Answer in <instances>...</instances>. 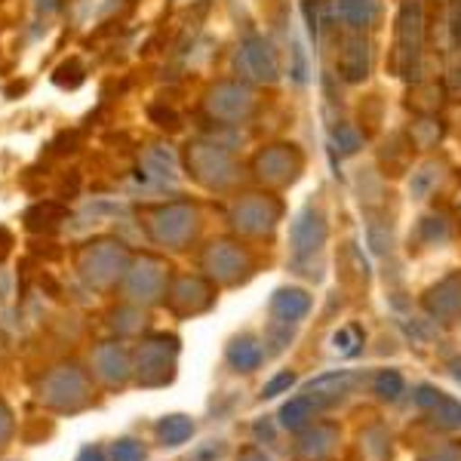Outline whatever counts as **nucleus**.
I'll list each match as a JSON object with an SVG mask.
<instances>
[{
  "instance_id": "f257e3e1",
  "label": "nucleus",
  "mask_w": 461,
  "mask_h": 461,
  "mask_svg": "<svg viewBox=\"0 0 461 461\" xmlns=\"http://www.w3.org/2000/svg\"><path fill=\"white\" fill-rule=\"evenodd\" d=\"M95 388L99 384L89 375V366L77 360H65L56 363L53 369H47V373L37 378L34 400L47 412L71 419V415H80L95 406Z\"/></svg>"
},
{
  "instance_id": "f03ea898",
  "label": "nucleus",
  "mask_w": 461,
  "mask_h": 461,
  "mask_svg": "<svg viewBox=\"0 0 461 461\" xmlns=\"http://www.w3.org/2000/svg\"><path fill=\"white\" fill-rule=\"evenodd\" d=\"M130 249L121 240H111V237H99V240H89L84 249L77 252V277L84 280L89 289L95 293H114L123 286V277L130 271Z\"/></svg>"
},
{
  "instance_id": "7ed1b4c3",
  "label": "nucleus",
  "mask_w": 461,
  "mask_h": 461,
  "mask_svg": "<svg viewBox=\"0 0 461 461\" xmlns=\"http://www.w3.org/2000/svg\"><path fill=\"white\" fill-rule=\"evenodd\" d=\"M178 339L167 332H154L136 341L132 348V384L139 388H167L173 384L178 369Z\"/></svg>"
},
{
  "instance_id": "20e7f679",
  "label": "nucleus",
  "mask_w": 461,
  "mask_h": 461,
  "mask_svg": "<svg viewBox=\"0 0 461 461\" xmlns=\"http://www.w3.org/2000/svg\"><path fill=\"white\" fill-rule=\"evenodd\" d=\"M169 284H173V267L160 256H136L130 262V271L123 277V302H132L139 308H154L167 302Z\"/></svg>"
},
{
  "instance_id": "39448f33",
  "label": "nucleus",
  "mask_w": 461,
  "mask_h": 461,
  "mask_svg": "<svg viewBox=\"0 0 461 461\" xmlns=\"http://www.w3.org/2000/svg\"><path fill=\"white\" fill-rule=\"evenodd\" d=\"M200 230V212L188 200H173L148 219V234L163 249H188Z\"/></svg>"
},
{
  "instance_id": "423d86ee",
  "label": "nucleus",
  "mask_w": 461,
  "mask_h": 461,
  "mask_svg": "<svg viewBox=\"0 0 461 461\" xmlns=\"http://www.w3.org/2000/svg\"><path fill=\"white\" fill-rule=\"evenodd\" d=\"M200 265H203L206 277H210L215 286H240V284H247L252 277V271H256V262H252L249 249L237 240H228V237L212 240L210 247L203 249V256H200Z\"/></svg>"
},
{
  "instance_id": "0eeeda50",
  "label": "nucleus",
  "mask_w": 461,
  "mask_h": 461,
  "mask_svg": "<svg viewBox=\"0 0 461 461\" xmlns=\"http://www.w3.org/2000/svg\"><path fill=\"white\" fill-rule=\"evenodd\" d=\"M89 375L105 391H123L132 384V348L123 345V339H108L89 351Z\"/></svg>"
},
{
  "instance_id": "6e6552de",
  "label": "nucleus",
  "mask_w": 461,
  "mask_h": 461,
  "mask_svg": "<svg viewBox=\"0 0 461 461\" xmlns=\"http://www.w3.org/2000/svg\"><path fill=\"white\" fill-rule=\"evenodd\" d=\"M421 50H425V6L406 0L397 16V68L403 77H419Z\"/></svg>"
},
{
  "instance_id": "1a4fd4ad",
  "label": "nucleus",
  "mask_w": 461,
  "mask_h": 461,
  "mask_svg": "<svg viewBox=\"0 0 461 461\" xmlns=\"http://www.w3.org/2000/svg\"><path fill=\"white\" fill-rule=\"evenodd\" d=\"M188 169L200 185H206V188H212V191L230 188L237 178V163L230 158V151H225L221 145H210V142L188 145Z\"/></svg>"
},
{
  "instance_id": "9d476101",
  "label": "nucleus",
  "mask_w": 461,
  "mask_h": 461,
  "mask_svg": "<svg viewBox=\"0 0 461 461\" xmlns=\"http://www.w3.org/2000/svg\"><path fill=\"white\" fill-rule=\"evenodd\" d=\"M280 215H284V206L274 194H243L230 206V225L243 237H265L274 234Z\"/></svg>"
},
{
  "instance_id": "9b49d317",
  "label": "nucleus",
  "mask_w": 461,
  "mask_h": 461,
  "mask_svg": "<svg viewBox=\"0 0 461 461\" xmlns=\"http://www.w3.org/2000/svg\"><path fill=\"white\" fill-rule=\"evenodd\" d=\"M167 304L176 317H197L215 304V284L210 277H200V274H178L169 284Z\"/></svg>"
},
{
  "instance_id": "f8f14e48",
  "label": "nucleus",
  "mask_w": 461,
  "mask_h": 461,
  "mask_svg": "<svg viewBox=\"0 0 461 461\" xmlns=\"http://www.w3.org/2000/svg\"><path fill=\"white\" fill-rule=\"evenodd\" d=\"M252 169L271 188H284V185H293L302 173V154L295 145H267L265 151L256 154L252 160Z\"/></svg>"
},
{
  "instance_id": "ddd939ff",
  "label": "nucleus",
  "mask_w": 461,
  "mask_h": 461,
  "mask_svg": "<svg viewBox=\"0 0 461 461\" xmlns=\"http://www.w3.org/2000/svg\"><path fill=\"white\" fill-rule=\"evenodd\" d=\"M237 71H240L243 80H252V84H274L280 74L277 65V53L274 47L258 34H249L247 41H240L237 47Z\"/></svg>"
},
{
  "instance_id": "4468645a",
  "label": "nucleus",
  "mask_w": 461,
  "mask_h": 461,
  "mask_svg": "<svg viewBox=\"0 0 461 461\" xmlns=\"http://www.w3.org/2000/svg\"><path fill=\"white\" fill-rule=\"evenodd\" d=\"M206 111H210V117H215V121L240 123L256 111V93H252L247 84L225 80V84L210 89V95H206Z\"/></svg>"
},
{
  "instance_id": "2eb2a0df",
  "label": "nucleus",
  "mask_w": 461,
  "mask_h": 461,
  "mask_svg": "<svg viewBox=\"0 0 461 461\" xmlns=\"http://www.w3.org/2000/svg\"><path fill=\"white\" fill-rule=\"evenodd\" d=\"M326 243V219L314 206H304L293 221V265H302L314 258V252Z\"/></svg>"
},
{
  "instance_id": "dca6fc26",
  "label": "nucleus",
  "mask_w": 461,
  "mask_h": 461,
  "mask_svg": "<svg viewBox=\"0 0 461 461\" xmlns=\"http://www.w3.org/2000/svg\"><path fill=\"white\" fill-rule=\"evenodd\" d=\"M425 308L443 326L461 323V271H452L449 277H443L440 284L428 289Z\"/></svg>"
},
{
  "instance_id": "f3484780",
  "label": "nucleus",
  "mask_w": 461,
  "mask_h": 461,
  "mask_svg": "<svg viewBox=\"0 0 461 461\" xmlns=\"http://www.w3.org/2000/svg\"><path fill=\"white\" fill-rule=\"evenodd\" d=\"M339 449V428L330 421H317L299 430V440L293 446L295 461H330Z\"/></svg>"
},
{
  "instance_id": "a211bd4d",
  "label": "nucleus",
  "mask_w": 461,
  "mask_h": 461,
  "mask_svg": "<svg viewBox=\"0 0 461 461\" xmlns=\"http://www.w3.org/2000/svg\"><path fill=\"white\" fill-rule=\"evenodd\" d=\"M265 357H267V348L256 332H240V336L230 339L225 348V363L234 373H243V375L256 373L265 363Z\"/></svg>"
},
{
  "instance_id": "6ab92c4d",
  "label": "nucleus",
  "mask_w": 461,
  "mask_h": 461,
  "mask_svg": "<svg viewBox=\"0 0 461 461\" xmlns=\"http://www.w3.org/2000/svg\"><path fill=\"white\" fill-rule=\"evenodd\" d=\"M369 68H373L369 41H363V34H351L339 53V74L348 84H360V80L369 77Z\"/></svg>"
},
{
  "instance_id": "aec40b11",
  "label": "nucleus",
  "mask_w": 461,
  "mask_h": 461,
  "mask_svg": "<svg viewBox=\"0 0 461 461\" xmlns=\"http://www.w3.org/2000/svg\"><path fill=\"white\" fill-rule=\"evenodd\" d=\"M271 323H284V326H299L311 311V295L304 289L284 286L274 293L271 299Z\"/></svg>"
},
{
  "instance_id": "412c9836",
  "label": "nucleus",
  "mask_w": 461,
  "mask_h": 461,
  "mask_svg": "<svg viewBox=\"0 0 461 461\" xmlns=\"http://www.w3.org/2000/svg\"><path fill=\"white\" fill-rule=\"evenodd\" d=\"M357 384V375L354 373H330L323 378H317V382H311L308 388H304V393H308L314 403L323 409L330 403H339V400H345L348 393L354 391Z\"/></svg>"
},
{
  "instance_id": "4be33fe9",
  "label": "nucleus",
  "mask_w": 461,
  "mask_h": 461,
  "mask_svg": "<svg viewBox=\"0 0 461 461\" xmlns=\"http://www.w3.org/2000/svg\"><path fill=\"white\" fill-rule=\"evenodd\" d=\"M336 19L351 34H363L366 28L375 25L378 4L375 0H336Z\"/></svg>"
},
{
  "instance_id": "5701e85b",
  "label": "nucleus",
  "mask_w": 461,
  "mask_h": 461,
  "mask_svg": "<svg viewBox=\"0 0 461 461\" xmlns=\"http://www.w3.org/2000/svg\"><path fill=\"white\" fill-rule=\"evenodd\" d=\"M194 419L191 415H182V412H173V415H163L158 419V425H154V437H158V443L163 449H176V446L188 443L191 437H194Z\"/></svg>"
},
{
  "instance_id": "b1692460",
  "label": "nucleus",
  "mask_w": 461,
  "mask_h": 461,
  "mask_svg": "<svg viewBox=\"0 0 461 461\" xmlns=\"http://www.w3.org/2000/svg\"><path fill=\"white\" fill-rule=\"evenodd\" d=\"M406 136L415 151H434V148L443 142L446 126L440 121V114H419L412 123H409Z\"/></svg>"
},
{
  "instance_id": "393cba45",
  "label": "nucleus",
  "mask_w": 461,
  "mask_h": 461,
  "mask_svg": "<svg viewBox=\"0 0 461 461\" xmlns=\"http://www.w3.org/2000/svg\"><path fill=\"white\" fill-rule=\"evenodd\" d=\"M108 326L117 339L142 336L145 332V308H139V304H132V302L117 304V308L108 314Z\"/></svg>"
},
{
  "instance_id": "a878e982",
  "label": "nucleus",
  "mask_w": 461,
  "mask_h": 461,
  "mask_svg": "<svg viewBox=\"0 0 461 461\" xmlns=\"http://www.w3.org/2000/svg\"><path fill=\"white\" fill-rule=\"evenodd\" d=\"M446 105V93L434 80H421L409 89V108H415V114H440Z\"/></svg>"
},
{
  "instance_id": "bb28decb",
  "label": "nucleus",
  "mask_w": 461,
  "mask_h": 461,
  "mask_svg": "<svg viewBox=\"0 0 461 461\" xmlns=\"http://www.w3.org/2000/svg\"><path fill=\"white\" fill-rule=\"evenodd\" d=\"M320 412V406L314 403V400L308 397V393H302V397L289 400V403H284V409H280V425L289 428V430H302L308 428L311 421H314V415Z\"/></svg>"
},
{
  "instance_id": "cd10ccee",
  "label": "nucleus",
  "mask_w": 461,
  "mask_h": 461,
  "mask_svg": "<svg viewBox=\"0 0 461 461\" xmlns=\"http://www.w3.org/2000/svg\"><path fill=\"white\" fill-rule=\"evenodd\" d=\"M65 206L53 203V200H47V203H37L32 210L25 212V225L32 230H53L65 221Z\"/></svg>"
},
{
  "instance_id": "c85d7f7f",
  "label": "nucleus",
  "mask_w": 461,
  "mask_h": 461,
  "mask_svg": "<svg viewBox=\"0 0 461 461\" xmlns=\"http://www.w3.org/2000/svg\"><path fill=\"white\" fill-rule=\"evenodd\" d=\"M176 158L167 151V148H151L142 160V176L145 178H158V182H167V178H176Z\"/></svg>"
},
{
  "instance_id": "c756f323",
  "label": "nucleus",
  "mask_w": 461,
  "mask_h": 461,
  "mask_svg": "<svg viewBox=\"0 0 461 461\" xmlns=\"http://www.w3.org/2000/svg\"><path fill=\"white\" fill-rule=\"evenodd\" d=\"M440 178H443V167H437V163H425V167L412 173L409 191H412L415 200H428L437 188H440Z\"/></svg>"
},
{
  "instance_id": "7c9ffc66",
  "label": "nucleus",
  "mask_w": 461,
  "mask_h": 461,
  "mask_svg": "<svg viewBox=\"0 0 461 461\" xmlns=\"http://www.w3.org/2000/svg\"><path fill=\"white\" fill-rule=\"evenodd\" d=\"M108 461H148V446L139 437H117L108 446Z\"/></svg>"
},
{
  "instance_id": "2f4dec72",
  "label": "nucleus",
  "mask_w": 461,
  "mask_h": 461,
  "mask_svg": "<svg viewBox=\"0 0 461 461\" xmlns=\"http://www.w3.org/2000/svg\"><path fill=\"white\" fill-rule=\"evenodd\" d=\"M363 339H366V336H363L360 326L348 323V326H341L336 336H332V351L341 354V357H354V354H360Z\"/></svg>"
},
{
  "instance_id": "473e14b6",
  "label": "nucleus",
  "mask_w": 461,
  "mask_h": 461,
  "mask_svg": "<svg viewBox=\"0 0 461 461\" xmlns=\"http://www.w3.org/2000/svg\"><path fill=\"white\" fill-rule=\"evenodd\" d=\"M403 375L400 373H393V369H382L375 378H373V393L378 400H388V403H393V400L403 393Z\"/></svg>"
},
{
  "instance_id": "72a5a7b5",
  "label": "nucleus",
  "mask_w": 461,
  "mask_h": 461,
  "mask_svg": "<svg viewBox=\"0 0 461 461\" xmlns=\"http://www.w3.org/2000/svg\"><path fill=\"white\" fill-rule=\"evenodd\" d=\"M430 415H434V421L443 428H461V403L452 397H446V393L430 406Z\"/></svg>"
},
{
  "instance_id": "f704fd0d",
  "label": "nucleus",
  "mask_w": 461,
  "mask_h": 461,
  "mask_svg": "<svg viewBox=\"0 0 461 461\" xmlns=\"http://www.w3.org/2000/svg\"><path fill=\"white\" fill-rule=\"evenodd\" d=\"M332 142H336V151L339 154H357L360 151V145H363V136H360V130H357L354 123H339L336 130H332Z\"/></svg>"
},
{
  "instance_id": "c9c22d12",
  "label": "nucleus",
  "mask_w": 461,
  "mask_h": 461,
  "mask_svg": "<svg viewBox=\"0 0 461 461\" xmlns=\"http://www.w3.org/2000/svg\"><path fill=\"white\" fill-rule=\"evenodd\" d=\"M13 440H16V415H13L10 403L0 397V456L10 449Z\"/></svg>"
},
{
  "instance_id": "e433bc0d",
  "label": "nucleus",
  "mask_w": 461,
  "mask_h": 461,
  "mask_svg": "<svg viewBox=\"0 0 461 461\" xmlns=\"http://www.w3.org/2000/svg\"><path fill=\"white\" fill-rule=\"evenodd\" d=\"M295 384V373H289V369H284V373H277L271 378V382L265 384L262 388V397L265 400H271V397H277V393H284V391H289Z\"/></svg>"
},
{
  "instance_id": "4c0bfd02",
  "label": "nucleus",
  "mask_w": 461,
  "mask_h": 461,
  "mask_svg": "<svg viewBox=\"0 0 461 461\" xmlns=\"http://www.w3.org/2000/svg\"><path fill=\"white\" fill-rule=\"evenodd\" d=\"M53 80L59 86H77V84H84V71H80L74 62H68V65H62V68L56 71Z\"/></svg>"
},
{
  "instance_id": "58836bf2",
  "label": "nucleus",
  "mask_w": 461,
  "mask_h": 461,
  "mask_svg": "<svg viewBox=\"0 0 461 461\" xmlns=\"http://www.w3.org/2000/svg\"><path fill=\"white\" fill-rule=\"evenodd\" d=\"M74 461H108V446H99V443H86L84 449L77 452Z\"/></svg>"
},
{
  "instance_id": "ea45409f",
  "label": "nucleus",
  "mask_w": 461,
  "mask_h": 461,
  "mask_svg": "<svg viewBox=\"0 0 461 461\" xmlns=\"http://www.w3.org/2000/svg\"><path fill=\"white\" fill-rule=\"evenodd\" d=\"M421 461H461V446H440V449L428 452Z\"/></svg>"
},
{
  "instance_id": "a19ab883",
  "label": "nucleus",
  "mask_w": 461,
  "mask_h": 461,
  "mask_svg": "<svg viewBox=\"0 0 461 461\" xmlns=\"http://www.w3.org/2000/svg\"><path fill=\"white\" fill-rule=\"evenodd\" d=\"M237 461H271V458L262 449H256V446H247V449L237 452Z\"/></svg>"
},
{
  "instance_id": "79ce46f5",
  "label": "nucleus",
  "mask_w": 461,
  "mask_h": 461,
  "mask_svg": "<svg viewBox=\"0 0 461 461\" xmlns=\"http://www.w3.org/2000/svg\"><path fill=\"white\" fill-rule=\"evenodd\" d=\"M65 0H34V6H37V13H53V10H59Z\"/></svg>"
},
{
  "instance_id": "37998d69",
  "label": "nucleus",
  "mask_w": 461,
  "mask_h": 461,
  "mask_svg": "<svg viewBox=\"0 0 461 461\" xmlns=\"http://www.w3.org/2000/svg\"><path fill=\"white\" fill-rule=\"evenodd\" d=\"M437 4H449V0H437Z\"/></svg>"
}]
</instances>
